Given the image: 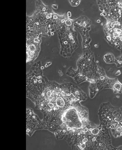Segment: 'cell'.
Masks as SVG:
<instances>
[{
  "label": "cell",
  "mask_w": 122,
  "mask_h": 150,
  "mask_svg": "<svg viewBox=\"0 0 122 150\" xmlns=\"http://www.w3.org/2000/svg\"><path fill=\"white\" fill-rule=\"evenodd\" d=\"M34 67L26 77V97L36 103L48 81L42 76L39 66Z\"/></svg>",
  "instance_id": "6da1fadb"
},
{
  "label": "cell",
  "mask_w": 122,
  "mask_h": 150,
  "mask_svg": "<svg viewBox=\"0 0 122 150\" xmlns=\"http://www.w3.org/2000/svg\"><path fill=\"white\" fill-rule=\"evenodd\" d=\"M97 22H98V23H100V21L98 20Z\"/></svg>",
  "instance_id": "7a4b0ae2"
}]
</instances>
